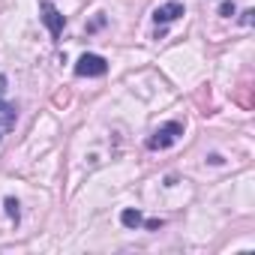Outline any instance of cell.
Listing matches in <instances>:
<instances>
[{
  "label": "cell",
  "mask_w": 255,
  "mask_h": 255,
  "mask_svg": "<svg viewBox=\"0 0 255 255\" xmlns=\"http://www.w3.org/2000/svg\"><path fill=\"white\" fill-rule=\"evenodd\" d=\"M15 120H18V108H15V102H6L3 96H0V135L9 132L12 126H15Z\"/></svg>",
  "instance_id": "5"
},
{
  "label": "cell",
  "mask_w": 255,
  "mask_h": 255,
  "mask_svg": "<svg viewBox=\"0 0 255 255\" xmlns=\"http://www.w3.org/2000/svg\"><path fill=\"white\" fill-rule=\"evenodd\" d=\"M234 12H237V9H234V3H231V0H225V3L219 6V15H222V18H231Z\"/></svg>",
  "instance_id": "8"
},
{
  "label": "cell",
  "mask_w": 255,
  "mask_h": 255,
  "mask_svg": "<svg viewBox=\"0 0 255 255\" xmlns=\"http://www.w3.org/2000/svg\"><path fill=\"white\" fill-rule=\"evenodd\" d=\"M252 15H255V12H252V9H246V12H243V18H240V21H243V24H246V27H252V21H255V18H252Z\"/></svg>",
  "instance_id": "9"
},
{
  "label": "cell",
  "mask_w": 255,
  "mask_h": 255,
  "mask_svg": "<svg viewBox=\"0 0 255 255\" xmlns=\"http://www.w3.org/2000/svg\"><path fill=\"white\" fill-rule=\"evenodd\" d=\"M3 207H6L9 219H12V222H18V216H21V210H18V201H15V198H6V201H3Z\"/></svg>",
  "instance_id": "7"
},
{
  "label": "cell",
  "mask_w": 255,
  "mask_h": 255,
  "mask_svg": "<svg viewBox=\"0 0 255 255\" xmlns=\"http://www.w3.org/2000/svg\"><path fill=\"white\" fill-rule=\"evenodd\" d=\"M0 138H3V135H0Z\"/></svg>",
  "instance_id": "12"
},
{
  "label": "cell",
  "mask_w": 255,
  "mask_h": 255,
  "mask_svg": "<svg viewBox=\"0 0 255 255\" xmlns=\"http://www.w3.org/2000/svg\"><path fill=\"white\" fill-rule=\"evenodd\" d=\"M144 225H147V228H150V231H156V228H159V225H162V219H147V222H144Z\"/></svg>",
  "instance_id": "10"
},
{
  "label": "cell",
  "mask_w": 255,
  "mask_h": 255,
  "mask_svg": "<svg viewBox=\"0 0 255 255\" xmlns=\"http://www.w3.org/2000/svg\"><path fill=\"white\" fill-rule=\"evenodd\" d=\"M120 222H123L126 228H138V225H141L144 219H141V213H138V210H132V207H126V210L120 213Z\"/></svg>",
  "instance_id": "6"
},
{
  "label": "cell",
  "mask_w": 255,
  "mask_h": 255,
  "mask_svg": "<svg viewBox=\"0 0 255 255\" xmlns=\"http://www.w3.org/2000/svg\"><path fill=\"white\" fill-rule=\"evenodd\" d=\"M105 72H108V60L99 54H81L75 63V75L81 78H102Z\"/></svg>",
  "instance_id": "2"
},
{
  "label": "cell",
  "mask_w": 255,
  "mask_h": 255,
  "mask_svg": "<svg viewBox=\"0 0 255 255\" xmlns=\"http://www.w3.org/2000/svg\"><path fill=\"white\" fill-rule=\"evenodd\" d=\"M39 9H42V21H45L48 33H51V39H60V33H63V24H66L63 12H60L54 3H51V0H39Z\"/></svg>",
  "instance_id": "3"
},
{
  "label": "cell",
  "mask_w": 255,
  "mask_h": 255,
  "mask_svg": "<svg viewBox=\"0 0 255 255\" xmlns=\"http://www.w3.org/2000/svg\"><path fill=\"white\" fill-rule=\"evenodd\" d=\"M6 93V75H0V96Z\"/></svg>",
  "instance_id": "11"
},
{
  "label": "cell",
  "mask_w": 255,
  "mask_h": 255,
  "mask_svg": "<svg viewBox=\"0 0 255 255\" xmlns=\"http://www.w3.org/2000/svg\"><path fill=\"white\" fill-rule=\"evenodd\" d=\"M180 135H183V123H180V120H171V123L159 126V129L147 138V147H150V150H165V147H171Z\"/></svg>",
  "instance_id": "1"
},
{
  "label": "cell",
  "mask_w": 255,
  "mask_h": 255,
  "mask_svg": "<svg viewBox=\"0 0 255 255\" xmlns=\"http://www.w3.org/2000/svg\"><path fill=\"white\" fill-rule=\"evenodd\" d=\"M183 15V3H177V0H171V3H162L153 9V21L156 24H171Z\"/></svg>",
  "instance_id": "4"
}]
</instances>
